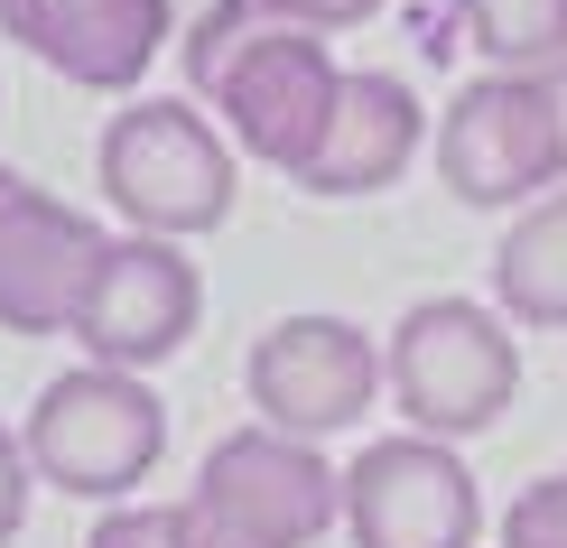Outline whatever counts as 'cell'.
<instances>
[{"instance_id": "cell-1", "label": "cell", "mask_w": 567, "mask_h": 548, "mask_svg": "<svg viewBox=\"0 0 567 548\" xmlns=\"http://www.w3.org/2000/svg\"><path fill=\"white\" fill-rule=\"evenodd\" d=\"M177 56H186L196 103H215V122L243 158L279 168L289 186L317 168L326 131H336V103H344V65L317 29H279L251 0H215L186 29Z\"/></svg>"}, {"instance_id": "cell-2", "label": "cell", "mask_w": 567, "mask_h": 548, "mask_svg": "<svg viewBox=\"0 0 567 548\" xmlns=\"http://www.w3.org/2000/svg\"><path fill=\"white\" fill-rule=\"evenodd\" d=\"M103 196L131 232H158V242H205V232L233 224V196H243V149L224 139L215 112L177 103V93H131L103 122Z\"/></svg>"}, {"instance_id": "cell-3", "label": "cell", "mask_w": 567, "mask_h": 548, "mask_svg": "<svg viewBox=\"0 0 567 548\" xmlns=\"http://www.w3.org/2000/svg\"><path fill=\"white\" fill-rule=\"evenodd\" d=\"M382 391L419 437H484L522 400V335L484 298H419L382 335Z\"/></svg>"}, {"instance_id": "cell-4", "label": "cell", "mask_w": 567, "mask_h": 548, "mask_svg": "<svg viewBox=\"0 0 567 548\" xmlns=\"http://www.w3.org/2000/svg\"><path fill=\"white\" fill-rule=\"evenodd\" d=\"M437 177L456 205L522 214L567 186V56L539 75H484L456 84L437 112Z\"/></svg>"}, {"instance_id": "cell-5", "label": "cell", "mask_w": 567, "mask_h": 548, "mask_svg": "<svg viewBox=\"0 0 567 548\" xmlns=\"http://www.w3.org/2000/svg\"><path fill=\"white\" fill-rule=\"evenodd\" d=\"M19 446H29L38 484H56V493H75V503H103L112 511V503H131V493L158 474V456H168V410H158L150 372L75 363V372H56L29 400Z\"/></svg>"}, {"instance_id": "cell-6", "label": "cell", "mask_w": 567, "mask_h": 548, "mask_svg": "<svg viewBox=\"0 0 567 548\" xmlns=\"http://www.w3.org/2000/svg\"><path fill=\"white\" fill-rule=\"evenodd\" d=\"M196 503L243 548H317L326 530H344V474L307 437H279V427L251 418V427H233V437L205 446Z\"/></svg>"}, {"instance_id": "cell-7", "label": "cell", "mask_w": 567, "mask_h": 548, "mask_svg": "<svg viewBox=\"0 0 567 548\" xmlns=\"http://www.w3.org/2000/svg\"><path fill=\"white\" fill-rule=\"evenodd\" d=\"M344 539L353 548H475L484 539V493L475 465L446 437H372L344 465Z\"/></svg>"}, {"instance_id": "cell-8", "label": "cell", "mask_w": 567, "mask_h": 548, "mask_svg": "<svg viewBox=\"0 0 567 548\" xmlns=\"http://www.w3.org/2000/svg\"><path fill=\"white\" fill-rule=\"evenodd\" d=\"M112 232L38 177L0 168V335H75Z\"/></svg>"}, {"instance_id": "cell-9", "label": "cell", "mask_w": 567, "mask_h": 548, "mask_svg": "<svg viewBox=\"0 0 567 548\" xmlns=\"http://www.w3.org/2000/svg\"><path fill=\"white\" fill-rule=\"evenodd\" d=\"M243 391L279 437H336L382 400V344L353 317H279L243 363Z\"/></svg>"}, {"instance_id": "cell-10", "label": "cell", "mask_w": 567, "mask_h": 548, "mask_svg": "<svg viewBox=\"0 0 567 548\" xmlns=\"http://www.w3.org/2000/svg\"><path fill=\"white\" fill-rule=\"evenodd\" d=\"M205 317V279L186 242H158V232H112L103 270L84 289V317H75V344L84 363H112V372H158L168 353H186Z\"/></svg>"}, {"instance_id": "cell-11", "label": "cell", "mask_w": 567, "mask_h": 548, "mask_svg": "<svg viewBox=\"0 0 567 548\" xmlns=\"http://www.w3.org/2000/svg\"><path fill=\"white\" fill-rule=\"evenodd\" d=\"M0 38L84 93H140L158 46L177 38V0H0Z\"/></svg>"}, {"instance_id": "cell-12", "label": "cell", "mask_w": 567, "mask_h": 548, "mask_svg": "<svg viewBox=\"0 0 567 548\" xmlns=\"http://www.w3.org/2000/svg\"><path fill=\"white\" fill-rule=\"evenodd\" d=\"M419 139H429V112H419V93L382 75V65H344V103H336V131H326L317 168L298 186L307 196H382V186L410 177Z\"/></svg>"}, {"instance_id": "cell-13", "label": "cell", "mask_w": 567, "mask_h": 548, "mask_svg": "<svg viewBox=\"0 0 567 548\" xmlns=\"http://www.w3.org/2000/svg\"><path fill=\"white\" fill-rule=\"evenodd\" d=\"M493 307L530 335H567V186L522 205L493 242Z\"/></svg>"}, {"instance_id": "cell-14", "label": "cell", "mask_w": 567, "mask_h": 548, "mask_svg": "<svg viewBox=\"0 0 567 548\" xmlns=\"http://www.w3.org/2000/svg\"><path fill=\"white\" fill-rule=\"evenodd\" d=\"M493 75H539L567 56V0H437Z\"/></svg>"}, {"instance_id": "cell-15", "label": "cell", "mask_w": 567, "mask_h": 548, "mask_svg": "<svg viewBox=\"0 0 567 548\" xmlns=\"http://www.w3.org/2000/svg\"><path fill=\"white\" fill-rule=\"evenodd\" d=\"M84 548H243V539H233L196 493H177V503H112L84 530Z\"/></svg>"}, {"instance_id": "cell-16", "label": "cell", "mask_w": 567, "mask_h": 548, "mask_svg": "<svg viewBox=\"0 0 567 548\" xmlns=\"http://www.w3.org/2000/svg\"><path fill=\"white\" fill-rule=\"evenodd\" d=\"M503 548H567V465L512 493V511H503Z\"/></svg>"}, {"instance_id": "cell-17", "label": "cell", "mask_w": 567, "mask_h": 548, "mask_svg": "<svg viewBox=\"0 0 567 548\" xmlns=\"http://www.w3.org/2000/svg\"><path fill=\"white\" fill-rule=\"evenodd\" d=\"M261 19H279V29H317V38H336V29H363L382 0H251Z\"/></svg>"}, {"instance_id": "cell-18", "label": "cell", "mask_w": 567, "mask_h": 548, "mask_svg": "<svg viewBox=\"0 0 567 548\" xmlns=\"http://www.w3.org/2000/svg\"><path fill=\"white\" fill-rule=\"evenodd\" d=\"M29 493H38V465H29V446H19V427H0V548L29 520Z\"/></svg>"}]
</instances>
